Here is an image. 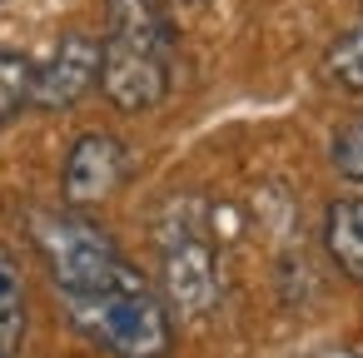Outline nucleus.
<instances>
[{"mask_svg":"<svg viewBox=\"0 0 363 358\" xmlns=\"http://www.w3.org/2000/svg\"><path fill=\"white\" fill-rule=\"evenodd\" d=\"M100 40V90L115 110H155L169 95V21L160 0H110Z\"/></svg>","mask_w":363,"mask_h":358,"instance_id":"1","label":"nucleus"},{"mask_svg":"<svg viewBox=\"0 0 363 358\" xmlns=\"http://www.w3.org/2000/svg\"><path fill=\"white\" fill-rule=\"evenodd\" d=\"M70 323L105 353L115 358H164L174 343V323L164 298L145 284V279H125L115 289L100 293H80V298H60Z\"/></svg>","mask_w":363,"mask_h":358,"instance_id":"2","label":"nucleus"},{"mask_svg":"<svg viewBox=\"0 0 363 358\" xmlns=\"http://www.w3.org/2000/svg\"><path fill=\"white\" fill-rule=\"evenodd\" d=\"M30 244L50 269V284L60 289V298H80V293H100L115 289L125 279H140V269L120 254V244L85 214L65 209V214H35L30 219Z\"/></svg>","mask_w":363,"mask_h":358,"instance_id":"3","label":"nucleus"},{"mask_svg":"<svg viewBox=\"0 0 363 358\" xmlns=\"http://www.w3.org/2000/svg\"><path fill=\"white\" fill-rule=\"evenodd\" d=\"M219 303L214 249L194 229H174L164 239V308L179 318H204Z\"/></svg>","mask_w":363,"mask_h":358,"instance_id":"4","label":"nucleus"},{"mask_svg":"<svg viewBox=\"0 0 363 358\" xmlns=\"http://www.w3.org/2000/svg\"><path fill=\"white\" fill-rule=\"evenodd\" d=\"M100 85V40L95 35H65L45 65H35L30 105L35 110H70Z\"/></svg>","mask_w":363,"mask_h":358,"instance_id":"5","label":"nucleus"},{"mask_svg":"<svg viewBox=\"0 0 363 358\" xmlns=\"http://www.w3.org/2000/svg\"><path fill=\"white\" fill-rule=\"evenodd\" d=\"M130 174V155L115 135H80L65 155V174H60V189H65V204L70 209H90L100 199H110Z\"/></svg>","mask_w":363,"mask_h":358,"instance_id":"6","label":"nucleus"},{"mask_svg":"<svg viewBox=\"0 0 363 358\" xmlns=\"http://www.w3.org/2000/svg\"><path fill=\"white\" fill-rule=\"evenodd\" d=\"M323 244H328V259L338 264V274L353 279V284H363V199L328 204Z\"/></svg>","mask_w":363,"mask_h":358,"instance_id":"7","label":"nucleus"},{"mask_svg":"<svg viewBox=\"0 0 363 358\" xmlns=\"http://www.w3.org/2000/svg\"><path fill=\"white\" fill-rule=\"evenodd\" d=\"M26 343V279L16 259L0 249V358H16Z\"/></svg>","mask_w":363,"mask_h":358,"instance_id":"8","label":"nucleus"},{"mask_svg":"<svg viewBox=\"0 0 363 358\" xmlns=\"http://www.w3.org/2000/svg\"><path fill=\"white\" fill-rule=\"evenodd\" d=\"M30 80H35L30 55L0 45V130H6V125L30 105Z\"/></svg>","mask_w":363,"mask_h":358,"instance_id":"9","label":"nucleus"},{"mask_svg":"<svg viewBox=\"0 0 363 358\" xmlns=\"http://www.w3.org/2000/svg\"><path fill=\"white\" fill-rule=\"evenodd\" d=\"M328 80L348 95H363V21L353 30H343L333 45H328V60H323Z\"/></svg>","mask_w":363,"mask_h":358,"instance_id":"10","label":"nucleus"},{"mask_svg":"<svg viewBox=\"0 0 363 358\" xmlns=\"http://www.w3.org/2000/svg\"><path fill=\"white\" fill-rule=\"evenodd\" d=\"M333 164H338L343 179H363V115L338 130V140H333Z\"/></svg>","mask_w":363,"mask_h":358,"instance_id":"11","label":"nucleus"},{"mask_svg":"<svg viewBox=\"0 0 363 358\" xmlns=\"http://www.w3.org/2000/svg\"><path fill=\"white\" fill-rule=\"evenodd\" d=\"M179 6H199V0H179Z\"/></svg>","mask_w":363,"mask_h":358,"instance_id":"12","label":"nucleus"}]
</instances>
